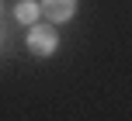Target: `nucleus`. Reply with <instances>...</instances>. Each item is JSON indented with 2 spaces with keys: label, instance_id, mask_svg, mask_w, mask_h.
<instances>
[{
  "label": "nucleus",
  "instance_id": "f257e3e1",
  "mask_svg": "<svg viewBox=\"0 0 132 121\" xmlns=\"http://www.w3.org/2000/svg\"><path fill=\"white\" fill-rule=\"evenodd\" d=\"M28 48H31L38 59L52 55L56 48H59V35H56V28L38 24V21H35V24H31V31H28Z\"/></svg>",
  "mask_w": 132,
  "mask_h": 121
},
{
  "label": "nucleus",
  "instance_id": "f03ea898",
  "mask_svg": "<svg viewBox=\"0 0 132 121\" xmlns=\"http://www.w3.org/2000/svg\"><path fill=\"white\" fill-rule=\"evenodd\" d=\"M77 11V0H42V14H45L52 24H63V21L73 17Z\"/></svg>",
  "mask_w": 132,
  "mask_h": 121
},
{
  "label": "nucleus",
  "instance_id": "7ed1b4c3",
  "mask_svg": "<svg viewBox=\"0 0 132 121\" xmlns=\"http://www.w3.org/2000/svg\"><path fill=\"white\" fill-rule=\"evenodd\" d=\"M14 17H18L21 24H35V21H38V4H35V0H21V4L14 7Z\"/></svg>",
  "mask_w": 132,
  "mask_h": 121
}]
</instances>
